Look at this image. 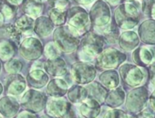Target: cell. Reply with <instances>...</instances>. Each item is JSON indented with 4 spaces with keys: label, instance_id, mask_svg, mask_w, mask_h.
Returning <instances> with one entry per match:
<instances>
[{
    "label": "cell",
    "instance_id": "obj_1",
    "mask_svg": "<svg viewBox=\"0 0 155 118\" xmlns=\"http://www.w3.org/2000/svg\"><path fill=\"white\" fill-rule=\"evenodd\" d=\"M140 5L138 1L124 2L115 11L114 20L118 26L130 30L135 27L140 19Z\"/></svg>",
    "mask_w": 155,
    "mask_h": 118
},
{
    "label": "cell",
    "instance_id": "obj_2",
    "mask_svg": "<svg viewBox=\"0 0 155 118\" xmlns=\"http://www.w3.org/2000/svg\"><path fill=\"white\" fill-rule=\"evenodd\" d=\"M78 35L70 26H63L56 30L54 39L59 49L65 52H72L79 45Z\"/></svg>",
    "mask_w": 155,
    "mask_h": 118
},
{
    "label": "cell",
    "instance_id": "obj_3",
    "mask_svg": "<svg viewBox=\"0 0 155 118\" xmlns=\"http://www.w3.org/2000/svg\"><path fill=\"white\" fill-rule=\"evenodd\" d=\"M126 60V55L115 48L101 51L97 58L96 66L99 69H114Z\"/></svg>",
    "mask_w": 155,
    "mask_h": 118
},
{
    "label": "cell",
    "instance_id": "obj_4",
    "mask_svg": "<svg viewBox=\"0 0 155 118\" xmlns=\"http://www.w3.org/2000/svg\"><path fill=\"white\" fill-rule=\"evenodd\" d=\"M68 24L78 34H82L89 29L91 24L90 16L81 8H73L68 14Z\"/></svg>",
    "mask_w": 155,
    "mask_h": 118
},
{
    "label": "cell",
    "instance_id": "obj_5",
    "mask_svg": "<svg viewBox=\"0 0 155 118\" xmlns=\"http://www.w3.org/2000/svg\"><path fill=\"white\" fill-rule=\"evenodd\" d=\"M120 74L123 83L130 87L140 85L145 80V74L142 69L131 64H124L120 68Z\"/></svg>",
    "mask_w": 155,
    "mask_h": 118
},
{
    "label": "cell",
    "instance_id": "obj_6",
    "mask_svg": "<svg viewBox=\"0 0 155 118\" xmlns=\"http://www.w3.org/2000/svg\"><path fill=\"white\" fill-rule=\"evenodd\" d=\"M148 98V90L144 86H136V88L131 90L127 96L126 107L130 112L133 113H139L145 108Z\"/></svg>",
    "mask_w": 155,
    "mask_h": 118
},
{
    "label": "cell",
    "instance_id": "obj_7",
    "mask_svg": "<svg viewBox=\"0 0 155 118\" xmlns=\"http://www.w3.org/2000/svg\"><path fill=\"white\" fill-rule=\"evenodd\" d=\"M104 37L95 33H88L81 40L82 53L89 55L90 58H93L103 50Z\"/></svg>",
    "mask_w": 155,
    "mask_h": 118
},
{
    "label": "cell",
    "instance_id": "obj_8",
    "mask_svg": "<svg viewBox=\"0 0 155 118\" xmlns=\"http://www.w3.org/2000/svg\"><path fill=\"white\" fill-rule=\"evenodd\" d=\"M90 19L95 26L102 27L110 23V11L109 6L103 1H97L90 13Z\"/></svg>",
    "mask_w": 155,
    "mask_h": 118
},
{
    "label": "cell",
    "instance_id": "obj_9",
    "mask_svg": "<svg viewBox=\"0 0 155 118\" xmlns=\"http://www.w3.org/2000/svg\"><path fill=\"white\" fill-rule=\"evenodd\" d=\"M132 58L137 66L142 67L150 66L155 60V45H142L135 48Z\"/></svg>",
    "mask_w": 155,
    "mask_h": 118
},
{
    "label": "cell",
    "instance_id": "obj_10",
    "mask_svg": "<svg viewBox=\"0 0 155 118\" xmlns=\"http://www.w3.org/2000/svg\"><path fill=\"white\" fill-rule=\"evenodd\" d=\"M72 73L74 79L80 84L91 82L96 76V69L93 66L87 63H77L73 66Z\"/></svg>",
    "mask_w": 155,
    "mask_h": 118
},
{
    "label": "cell",
    "instance_id": "obj_11",
    "mask_svg": "<svg viewBox=\"0 0 155 118\" xmlns=\"http://www.w3.org/2000/svg\"><path fill=\"white\" fill-rule=\"evenodd\" d=\"M46 103H47L46 95L35 90L28 91L22 98V104L27 109H30L33 111L42 110L45 107Z\"/></svg>",
    "mask_w": 155,
    "mask_h": 118
},
{
    "label": "cell",
    "instance_id": "obj_12",
    "mask_svg": "<svg viewBox=\"0 0 155 118\" xmlns=\"http://www.w3.org/2000/svg\"><path fill=\"white\" fill-rule=\"evenodd\" d=\"M42 53V45L39 40L29 37L24 40L20 46V54L26 59H36L40 56Z\"/></svg>",
    "mask_w": 155,
    "mask_h": 118
},
{
    "label": "cell",
    "instance_id": "obj_13",
    "mask_svg": "<svg viewBox=\"0 0 155 118\" xmlns=\"http://www.w3.org/2000/svg\"><path fill=\"white\" fill-rule=\"evenodd\" d=\"M139 37L148 45H155V20L144 21L139 27Z\"/></svg>",
    "mask_w": 155,
    "mask_h": 118
},
{
    "label": "cell",
    "instance_id": "obj_14",
    "mask_svg": "<svg viewBox=\"0 0 155 118\" xmlns=\"http://www.w3.org/2000/svg\"><path fill=\"white\" fill-rule=\"evenodd\" d=\"M70 110V104L63 99H53L48 102L47 113L50 116H67Z\"/></svg>",
    "mask_w": 155,
    "mask_h": 118
},
{
    "label": "cell",
    "instance_id": "obj_15",
    "mask_svg": "<svg viewBox=\"0 0 155 118\" xmlns=\"http://www.w3.org/2000/svg\"><path fill=\"white\" fill-rule=\"evenodd\" d=\"M119 44L120 47L125 51L134 50L140 44V37L134 31H126L122 33L119 37Z\"/></svg>",
    "mask_w": 155,
    "mask_h": 118
},
{
    "label": "cell",
    "instance_id": "obj_16",
    "mask_svg": "<svg viewBox=\"0 0 155 118\" xmlns=\"http://www.w3.org/2000/svg\"><path fill=\"white\" fill-rule=\"evenodd\" d=\"M81 113L83 116L86 117H95L97 116L100 112H101V106H100V103L93 99V98H89V99H85L81 107H80Z\"/></svg>",
    "mask_w": 155,
    "mask_h": 118
},
{
    "label": "cell",
    "instance_id": "obj_17",
    "mask_svg": "<svg viewBox=\"0 0 155 118\" xmlns=\"http://www.w3.org/2000/svg\"><path fill=\"white\" fill-rule=\"evenodd\" d=\"M26 88V83L21 76H14L8 79L7 83V93L12 95H18L23 93Z\"/></svg>",
    "mask_w": 155,
    "mask_h": 118
},
{
    "label": "cell",
    "instance_id": "obj_18",
    "mask_svg": "<svg viewBox=\"0 0 155 118\" xmlns=\"http://www.w3.org/2000/svg\"><path fill=\"white\" fill-rule=\"evenodd\" d=\"M45 69L54 76H63L66 73V64L61 58H52L45 64Z\"/></svg>",
    "mask_w": 155,
    "mask_h": 118
},
{
    "label": "cell",
    "instance_id": "obj_19",
    "mask_svg": "<svg viewBox=\"0 0 155 118\" xmlns=\"http://www.w3.org/2000/svg\"><path fill=\"white\" fill-rule=\"evenodd\" d=\"M48 80V75L41 69H33L28 76V82L30 86L40 88L43 87Z\"/></svg>",
    "mask_w": 155,
    "mask_h": 118
},
{
    "label": "cell",
    "instance_id": "obj_20",
    "mask_svg": "<svg viewBox=\"0 0 155 118\" xmlns=\"http://www.w3.org/2000/svg\"><path fill=\"white\" fill-rule=\"evenodd\" d=\"M68 85L63 80L59 78L53 79L48 85V94L54 97H58L65 95L68 91Z\"/></svg>",
    "mask_w": 155,
    "mask_h": 118
},
{
    "label": "cell",
    "instance_id": "obj_21",
    "mask_svg": "<svg viewBox=\"0 0 155 118\" xmlns=\"http://www.w3.org/2000/svg\"><path fill=\"white\" fill-rule=\"evenodd\" d=\"M105 100L107 102V104L110 105V107H112V108L119 107L124 103L125 93L121 87L117 86L116 88H113L109 94H107Z\"/></svg>",
    "mask_w": 155,
    "mask_h": 118
},
{
    "label": "cell",
    "instance_id": "obj_22",
    "mask_svg": "<svg viewBox=\"0 0 155 118\" xmlns=\"http://www.w3.org/2000/svg\"><path fill=\"white\" fill-rule=\"evenodd\" d=\"M100 80L102 83L103 86L109 89L116 88L120 84L119 75L115 70L112 69H108L107 71L102 73L100 76Z\"/></svg>",
    "mask_w": 155,
    "mask_h": 118
},
{
    "label": "cell",
    "instance_id": "obj_23",
    "mask_svg": "<svg viewBox=\"0 0 155 118\" xmlns=\"http://www.w3.org/2000/svg\"><path fill=\"white\" fill-rule=\"evenodd\" d=\"M19 108L18 102L12 97H4L0 100V111L6 116H13Z\"/></svg>",
    "mask_w": 155,
    "mask_h": 118
},
{
    "label": "cell",
    "instance_id": "obj_24",
    "mask_svg": "<svg viewBox=\"0 0 155 118\" xmlns=\"http://www.w3.org/2000/svg\"><path fill=\"white\" fill-rule=\"evenodd\" d=\"M54 27V24L51 21V19H48L47 17H40L37 20L34 29L37 35L39 36H46L49 35Z\"/></svg>",
    "mask_w": 155,
    "mask_h": 118
},
{
    "label": "cell",
    "instance_id": "obj_25",
    "mask_svg": "<svg viewBox=\"0 0 155 118\" xmlns=\"http://www.w3.org/2000/svg\"><path fill=\"white\" fill-rule=\"evenodd\" d=\"M41 3L40 0H23V10L28 16L37 17L42 10Z\"/></svg>",
    "mask_w": 155,
    "mask_h": 118
},
{
    "label": "cell",
    "instance_id": "obj_26",
    "mask_svg": "<svg viewBox=\"0 0 155 118\" xmlns=\"http://www.w3.org/2000/svg\"><path fill=\"white\" fill-rule=\"evenodd\" d=\"M87 89L89 90L88 94L90 95V96L91 98L97 100L99 103H101V102L105 101L108 91L104 86H102L99 83L91 84L89 86H87Z\"/></svg>",
    "mask_w": 155,
    "mask_h": 118
},
{
    "label": "cell",
    "instance_id": "obj_27",
    "mask_svg": "<svg viewBox=\"0 0 155 118\" xmlns=\"http://www.w3.org/2000/svg\"><path fill=\"white\" fill-rule=\"evenodd\" d=\"M68 95L71 102L80 103V102H83L87 98L88 92L84 87L80 86V85H76V86H73L68 92Z\"/></svg>",
    "mask_w": 155,
    "mask_h": 118
},
{
    "label": "cell",
    "instance_id": "obj_28",
    "mask_svg": "<svg viewBox=\"0 0 155 118\" xmlns=\"http://www.w3.org/2000/svg\"><path fill=\"white\" fill-rule=\"evenodd\" d=\"M117 26H118L115 23V20L112 21L110 26L106 25V26H102V27H104L103 30H102V34H103L104 39L108 40L110 43H115L116 40L119 37V34H120L119 29H118Z\"/></svg>",
    "mask_w": 155,
    "mask_h": 118
},
{
    "label": "cell",
    "instance_id": "obj_29",
    "mask_svg": "<svg viewBox=\"0 0 155 118\" xmlns=\"http://www.w3.org/2000/svg\"><path fill=\"white\" fill-rule=\"evenodd\" d=\"M16 27L23 33H28L34 27V20L31 17L23 16L16 21Z\"/></svg>",
    "mask_w": 155,
    "mask_h": 118
},
{
    "label": "cell",
    "instance_id": "obj_30",
    "mask_svg": "<svg viewBox=\"0 0 155 118\" xmlns=\"http://www.w3.org/2000/svg\"><path fill=\"white\" fill-rule=\"evenodd\" d=\"M15 45L12 42L4 41L0 43V57L3 60H8L11 58L15 53Z\"/></svg>",
    "mask_w": 155,
    "mask_h": 118
},
{
    "label": "cell",
    "instance_id": "obj_31",
    "mask_svg": "<svg viewBox=\"0 0 155 118\" xmlns=\"http://www.w3.org/2000/svg\"><path fill=\"white\" fill-rule=\"evenodd\" d=\"M66 16L67 14L65 9L58 8H54L49 12L50 19L55 25H62L66 20Z\"/></svg>",
    "mask_w": 155,
    "mask_h": 118
},
{
    "label": "cell",
    "instance_id": "obj_32",
    "mask_svg": "<svg viewBox=\"0 0 155 118\" xmlns=\"http://www.w3.org/2000/svg\"><path fill=\"white\" fill-rule=\"evenodd\" d=\"M140 8L145 15L155 17V0H142Z\"/></svg>",
    "mask_w": 155,
    "mask_h": 118
},
{
    "label": "cell",
    "instance_id": "obj_33",
    "mask_svg": "<svg viewBox=\"0 0 155 118\" xmlns=\"http://www.w3.org/2000/svg\"><path fill=\"white\" fill-rule=\"evenodd\" d=\"M22 68V65L20 63V61L18 60H11V61H8L7 64H6V69L8 72H10L12 74H16L18 72L20 71V69Z\"/></svg>",
    "mask_w": 155,
    "mask_h": 118
},
{
    "label": "cell",
    "instance_id": "obj_34",
    "mask_svg": "<svg viewBox=\"0 0 155 118\" xmlns=\"http://www.w3.org/2000/svg\"><path fill=\"white\" fill-rule=\"evenodd\" d=\"M45 53L47 54V56L48 57H49L50 59H52V58H56V57L58 56L59 51H58V47L53 43H49L46 46Z\"/></svg>",
    "mask_w": 155,
    "mask_h": 118
},
{
    "label": "cell",
    "instance_id": "obj_35",
    "mask_svg": "<svg viewBox=\"0 0 155 118\" xmlns=\"http://www.w3.org/2000/svg\"><path fill=\"white\" fill-rule=\"evenodd\" d=\"M8 33L9 34L10 37L17 43L20 42L21 39V32L16 27V26H10L7 28Z\"/></svg>",
    "mask_w": 155,
    "mask_h": 118
},
{
    "label": "cell",
    "instance_id": "obj_36",
    "mask_svg": "<svg viewBox=\"0 0 155 118\" xmlns=\"http://www.w3.org/2000/svg\"><path fill=\"white\" fill-rule=\"evenodd\" d=\"M1 14L5 18H11L14 16V10H13V5H10L9 3L4 4L1 7Z\"/></svg>",
    "mask_w": 155,
    "mask_h": 118
},
{
    "label": "cell",
    "instance_id": "obj_37",
    "mask_svg": "<svg viewBox=\"0 0 155 118\" xmlns=\"http://www.w3.org/2000/svg\"><path fill=\"white\" fill-rule=\"evenodd\" d=\"M105 117H128V115L124 111L114 108L108 111L107 113L105 114Z\"/></svg>",
    "mask_w": 155,
    "mask_h": 118
},
{
    "label": "cell",
    "instance_id": "obj_38",
    "mask_svg": "<svg viewBox=\"0 0 155 118\" xmlns=\"http://www.w3.org/2000/svg\"><path fill=\"white\" fill-rule=\"evenodd\" d=\"M48 1L51 4V6H54L55 8L64 9L68 5V0H48Z\"/></svg>",
    "mask_w": 155,
    "mask_h": 118
},
{
    "label": "cell",
    "instance_id": "obj_39",
    "mask_svg": "<svg viewBox=\"0 0 155 118\" xmlns=\"http://www.w3.org/2000/svg\"><path fill=\"white\" fill-rule=\"evenodd\" d=\"M149 77H150V83L153 85H155V61L152 62L150 65V67H149Z\"/></svg>",
    "mask_w": 155,
    "mask_h": 118
},
{
    "label": "cell",
    "instance_id": "obj_40",
    "mask_svg": "<svg viewBox=\"0 0 155 118\" xmlns=\"http://www.w3.org/2000/svg\"><path fill=\"white\" fill-rule=\"evenodd\" d=\"M148 101H149V106H150L151 113H155V90L152 92L150 98H148Z\"/></svg>",
    "mask_w": 155,
    "mask_h": 118
},
{
    "label": "cell",
    "instance_id": "obj_41",
    "mask_svg": "<svg viewBox=\"0 0 155 118\" xmlns=\"http://www.w3.org/2000/svg\"><path fill=\"white\" fill-rule=\"evenodd\" d=\"M138 117H154V114L151 113V111H149L148 109H142L140 112H139Z\"/></svg>",
    "mask_w": 155,
    "mask_h": 118
},
{
    "label": "cell",
    "instance_id": "obj_42",
    "mask_svg": "<svg viewBox=\"0 0 155 118\" xmlns=\"http://www.w3.org/2000/svg\"><path fill=\"white\" fill-rule=\"evenodd\" d=\"M18 117H37L36 114H34L33 113L31 112H28V111H25V112H22L20 113L19 115H18Z\"/></svg>",
    "mask_w": 155,
    "mask_h": 118
},
{
    "label": "cell",
    "instance_id": "obj_43",
    "mask_svg": "<svg viewBox=\"0 0 155 118\" xmlns=\"http://www.w3.org/2000/svg\"><path fill=\"white\" fill-rule=\"evenodd\" d=\"M8 3H9L10 5H13V6H18L19 5L23 0H7Z\"/></svg>",
    "mask_w": 155,
    "mask_h": 118
},
{
    "label": "cell",
    "instance_id": "obj_44",
    "mask_svg": "<svg viewBox=\"0 0 155 118\" xmlns=\"http://www.w3.org/2000/svg\"><path fill=\"white\" fill-rule=\"evenodd\" d=\"M77 1L81 4H83V5H89V4H91L92 2H94L95 0H77Z\"/></svg>",
    "mask_w": 155,
    "mask_h": 118
},
{
    "label": "cell",
    "instance_id": "obj_45",
    "mask_svg": "<svg viewBox=\"0 0 155 118\" xmlns=\"http://www.w3.org/2000/svg\"><path fill=\"white\" fill-rule=\"evenodd\" d=\"M108 1L110 3V4H112V5H116L120 0H108Z\"/></svg>",
    "mask_w": 155,
    "mask_h": 118
},
{
    "label": "cell",
    "instance_id": "obj_46",
    "mask_svg": "<svg viewBox=\"0 0 155 118\" xmlns=\"http://www.w3.org/2000/svg\"><path fill=\"white\" fill-rule=\"evenodd\" d=\"M3 19H4V17L2 16V14H0V26L3 25Z\"/></svg>",
    "mask_w": 155,
    "mask_h": 118
},
{
    "label": "cell",
    "instance_id": "obj_47",
    "mask_svg": "<svg viewBox=\"0 0 155 118\" xmlns=\"http://www.w3.org/2000/svg\"><path fill=\"white\" fill-rule=\"evenodd\" d=\"M123 2H132V1H138V0H122Z\"/></svg>",
    "mask_w": 155,
    "mask_h": 118
},
{
    "label": "cell",
    "instance_id": "obj_48",
    "mask_svg": "<svg viewBox=\"0 0 155 118\" xmlns=\"http://www.w3.org/2000/svg\"><path fill=\"white\" fill-rule=\"evenodd\" d=\"M2 89H3V87H2L1 85H0V94H1V92H2Z\"/></svg>",
    "mask_w": 155,
    "mask_h": 118
}]
</instances>
